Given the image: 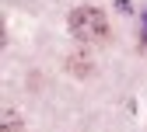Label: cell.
<instances>
[{
	"label": "cell",
	"mask_w": 147,
	"mask_h": 132,
	"mask_svg": "<svg viewBox=\"0 0 147 132\" xmlns=\"http://www.w3.org/2000/svg\"><path fill=\"white\" fill-rule=\"evenodd\" d=\"M144 42H147V17H144Z\"/></svg>",
	"instance_id": "obj_3"
},
{
	"label": "cell",
	"mask_w": 147,
	"mask_h": 132,
	"mask_svg": "<svg viewBox=\"0 0 147 132\" xmlns=\"http://www.w3.org/2000/svg\"><path fill=\"white\" fill-rule=\"evenodd\" d=\"M70 31H74V38H81V42H105L109 21H105V14L98 7H77L70 14Z\"/></svg>",
	"instance_id": "obj_1"
},
{
	"label": "cell",
	"mask_w": 147,
	"mask_h": 132,
	"mask_svg": "<svg viewBox=\"0 0 147 132\" xmlns=\"http://www.w3.org/2000/svg\"><path fill=\"white\" fill-rule=\"evenodd\" d=\"M0 125H4V132H21V118H18L14 111H4V122Z\"/></svg>",
	"instance_id": "obj_2"
}]
</instances>
